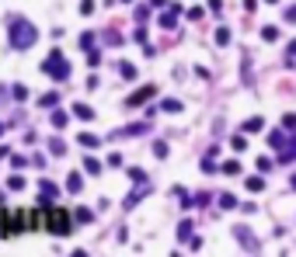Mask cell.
Segmentation results:
<instances>
[{
	"label": "cell",
	"mask_w": 296,
	"mask_h": 257,
	"mask_svg": "<svg viewBox=\"0 0 296 257\" xmlns=\"http://www.w3.org/2000/svg\"><path fill=\"white\" fill-rule=\"evenodd\" d=\"M293 56H296V42H293V46H289V59H293Z\"/></svg>",
	"instance_id": "42"
},
{
	"label": "cell",
	"mask_w": 296,
	"mask_h": 257,
	"mask_svg": "<svg viewBox=\"0 0 296 257\" xmlns=\"http://www.w3.org/2000/svg\"><path fill=\"white\" fill-rule=\"evenodd\" d=\"M66 122H70V115H66V112H53V125H56V129H63Z\"/></svg>",
	"instance_id": "22"
},
{
	"label": "cell",
	"mask_w": 296,
	"mask_h": 257,
	"mask_svg": "<svg viewBox=\"0 0 296 257\" xmlns=\"http://www.w3.org/2000/svg\"><path fill=\"white\" fill-rule=\"evenodd\" d=\"M53 198H56V185H53V181H42V185H39V202L49 205Z\"/></svg>",
	"instance_id": "6"
},
{
	"label": "cell",
	"mask_w": 296,
	"mask_h": 257,
	"mask_svg": "<svg viewBox=\"0 0 296 257\" xmlns=\"http://www.w3.org/2000/svg\"><path fill=\"white\" fill-rule=\"evenodd\" d=\"M28 164H31V160H28V157H18V153H14V157H11V167H14V170H21V167H28Z\"/></svg>",
	"instance_id": "27"
},
{
	"label": "cell",
	"mask_w": 296,
	"mask_h": 257,
	"mask_svg": "<svg viewBox=\"0 0 296 257\" xmlns=\"http://www.w3.org/2000/svg\"><path fill=\"white\" fill-rule=\"evenodd\" d=\"M66 191H70V195L84 191V177H81V174H66Z\"/></svg>",
	"instance_id": "7"
},
{
	"label": "cell",
	"mask_w": 296,
	"mask_h": 257,
	"mask_svg": "<svg viewBox=\"0 0 296 257\" xmlns=\"http://www.w3.org/2000/svg\"><path fill=\"white\" fill-rule=\"evenodd\" d=\"M174 24H178V11L171 7V11H164V14H161V28H164V31H171Z\"/></svg>",
	"instance_id": "9"
},
{
	"label": "cell",
	"mask_w": 296,
	"mask_h": 257,
	"mask_svg": "<svg viewBox=\"0 0 296 257\" xmlns=\"http://www.w3.org/2000/svg\"><path fill=\"white\" fill-rule=\"evenodd\" d=\"M7 39H11V49L14 52H25V49H31L35 46V39H39V31H35V24L28 21V18H11V24H7Z\"/></svg>",
	"instance_id": "1"
},
{
	"label": "cell",
	"mask_w": 296,
	"mask_h": 257,
	"mask_svg": "<svg viewBox=\"0 0 296 257\" xmlns=\"http://www.w3.org/2000/svg\"><path fill=\"white\" fill-rule=\"evenodd\" d=\"M223 174H241V164H237V160H227V164H223Z\"/></svg>",
	"instance_id": "31"
},
{
	"label": "cell",
	"mask_w": 296,
	"mask_h": 257,
	"mask_svg": "<svg viewBox=\"0 0 296 257\" xmlns=\"http://www.w3.org/2000/svg\"><path fill=\"white\" fill-rule=\"evenodd\" d=\"M258 170L269 174V170H272V160H269V157H262V160H258Z\"/></svg>",
	"instance_id": "34"
},
{
	"label": "cell",
	"mask_w": 296,
	"mask_h": 257,
	"mask_svg": "<svg viewBox=\"0 0 296 257\" xmlns=\"http://www.w3.org/2000/svg\"><path fill=\"white\" fill-rule=\"evenodd\" d=\"M70 226H73V219H70V212H63V209H53V212H46V230L49 233H70Z\"/></svg>",
	"instance_id": "3"
},
{
	"label": "cell",
	"mask_w": 296,
	"mask_h": 257,
	"mask_svg": "<svg viewBox=\"0 0 296 257\" xmlns=\"http://www.w3.org/2000/svg\"><path fill=\"white\" fill-rule=\"evenodd\" d=\"M87 63H91V66H98V63H101V56H98L94 49H87Z\"/></svg>",
	"instance_id": "37"
},
{
	"label": "cell",
	"mask_w": 296,
	"mask_h": 257,
	"mask_svg": "<svg viewBox=\"0 0 296 257\" xmlns=\"http://www.w3.org/2000/svg\"><path fill=\"white\" fill-rule=\"evenodd\" d=\"M286 142H289V139H286V132H272V136H269V146H275V150H282Z\"/></svg>",
	"instance_id": "18"
},
{
	"label": "cell",
	"mask_w": 296,
	"mask_h": 257,
	"mask_svg": "<svg viewBox=\"0 0 296 257\" xmlns=\"http://www.w3.org/2000/svg\"><path fill=\"white\" fill-rule=\"evenodd\" d=\"M286 146H289V150H282V157H279V160H282V164H293V157H296V129H293V136H289V142H286Z\"/></svg>",
	"instance_id": "8"
},
{
	"label": "cell",
	"mask_w": 296,
	"mask_h": 257,
	"mask_svg": "<svg viewBox=\"0 0 296 257\" xmlns=\"http://www.w3.org/2000/svg\"><path fill=\"white\" fill-rule=\"evenodd\" d=\"M199 167H202V170H206V174H213V170H216V164H213V153H206V160H202V164H199Z\"/></svg>",
	"instance_id": "30"
},
{
	"label": "cell",
	"mask_w": 296,
	"mask_h": 257,
	"mask_svg": "<svg viewBox=\"0 0 296 257\" xmlns=\"http://www.w3.org/2000/svg\"><path fill=\"white\" fill-rule=\"evenodd\" d=\"M289 188H293V191H296V174H293V177H289Z\"/></svg>",
	"instance_id": "41"
},
{
	"label": "cell",
	"mask_w": 296,
	"mask_h": 257,
	"mask_svg": "<svg viewBox=\"0 0 296 257\" xmlns=\"http://www.w3.org/2000/svg\"><path fill=\"white\" fill-rule=\"evenodd\" d=\"M154 94H157V87H154V84H146V87H139L136 94H129V97H126V108H139L143 101H150Z\"/></svg>",
	"instance_id": "5"
},
{
	"label": "cell",
	"mask_w": 296,
	"mask_h": 257,
	"mask_svg": "<svg viewBox=\"0 0 296 257\" xmlns=\"http://www.w3.org/2000/svg\"><path fill=\"white\" fill-rule=\"evenodd\" d=\"M73 115L87 122V118H94V108H91V104H73Z\"/></svg>",
	"instance_id": "11"
},
{
	"label": "cell",
	"mask_w": 296,
	"mask_h": 257,
	"mask_svg": "<svg viewBox=\"0 0 296 257\" xmlns=\"http://www.w3.org/2000/svg\"><path fill=\"white\" fill-rule=\"evenodd\" d=\"M129 177L136 181V185H143V181H146V174H143V170H129Z\"/></svg>",
	"instance_id": "36"
},
{
	"label": "cell",
	"mask_w": 296,
	"mask_h": 257,
	"mask_svg": "<svg viewBox=\"0 0 296 257\" xmlns=\"http://www.w3.org/2000/svg\"><path fill=\"white\" fill-rule=\"evenodd\" d=\"M234 150H237V153L247 150V139H244V136H234Z\"/></svg>",
	"instance_id": "33"
},
{
	"label": "cell",
	"mask_w": 296,
	"mask_h": 257,
	"mask_svg": "<svg viewBox=\"0 0 296 257\" xmlns=\"http://www.w3.org/2000/svg\"><path fill=\"white\" fill-rule=\"evenodd\" d=\"M146 129H150V125H143V122H139V125H126V129H119V136H143Z\"/></svg>",
	"instance_id": "14"
},
{
	"label": "cell",
	"mask_w": 296,
	"mask_h": 257,
	"mask_svg": "<svg viewBox=\"0 0 296 257\" xmlns=\"http://www.w3.org/2000/svg\"><path fill=\"white\" fill-rule=\"evenodd\" d=\"M154 153L157 157H167V142H154Z\"/></svg>",
	"instance_id": "35"
},
{
	"label": "cell",
	"mask_w": 296,
	"mask_h": 257,
	"mask_svg": "<svg viewBox=\"0 0 296 257\" xmlns=\"http://www.w3.org/2000/svg\"><path fill=\"white\" fill-rule=\"evenodd\" d=\"M81 146H87V150H94V146H101V139L94 132H81Z\"/></svg>",
	"instance_id": "13"
},
{
	"label": "cell",
	"mask_w": 296,
	"mask_h": 257,
	"mask_svg": "<svg viewBox=\"0 0 296 257\" xmlns=\"http://www.w3.org/2000/svg\"><path fill=\"white\" fill-rule=\"evenodd\" d=\"M262 39H265V42H275V39H279V28H272V24L262 28Z\"/></svg>",
	"instance_id": "23"
},
{
	"label": "cell",
	"mask_w": 296,
	"mask_h": 257,
	"mask_svg": "<svg viewBox=\"0 0 296 257\" xmlns=\"http://www.w3.org/2000/svg\"><path fill=\"white\" fill-rule=\"evenodd\" d=\"M146 191H150V188H146V181H143V185H139V188H136V191H133V195L126 198V209H133V205H136V202H139V198H143Z\"/></svg>",
	"instance_id": "12"
},
{
	"label": "cell",
	"mask_w": 296,
	"mask_h": 257,
	"mask_svg": "<svg viewBox=\"0 0 296 257\" xmlns=\"http://www.w3.org/2000/svg\"><path fill=\"white\" fill-rule=\"evenodd\" d=\"M269 4H279V0H269Z\"/></svg>",
	"instance_id": "44"
},
{
	"label": "cell",
	"mask_w": 296,
	"mask_h": 257,
	"mask_svg": "<svg viewBox=\"0 0 296 257\" xmlns=\"http://www.w3.org/2000/svg\"><path fill=\"white\" fill-rule=\"evenodd\" d=\"M11 94H14L18 101H25V97H28V87H21V84H14V87H11Z\"/></svg>",
	"instance_id": "29"
},
{
	"label": "cell",
	"mask_w": 296,
	"mask_h": 257,
	"mask_svg": "<svg viewBox=\"0 0 296 257\" xmlns=\"http://www.w3.org/2000/svg\"><path fill=\"white\" fill-rule=\"evenodd\" d=\"M150 7H167V0H150Z\"/></svg>",
	"instance_id": "40"
},
{
	"label": "cell",
	"mask_w": 296,
	"mask_h": 257,
	"mask_svg": "<svg viewBox=\"0 0 296 257\" xmlns=\"http://www.w3.org/2000/svg\"><path fill=\"white\" fill-rule=\"evenodd\" d=\"M161 108L174 115V112H181V101H178V97H164V101H161Z\"/></svg>",
	"instance_id": "16"
},
{
	"label": "cell",
	"mask_w": 296,
	"mask_h": 257,
	"mask_svg": "<svg viewBox=\"0 0 296 257\" xmlns=\"http://www.w3.org/2000/svg\"><path fill=\"white\" fill-rule=\"evenodd\" d=\"M56 101H59V94H56V91H49V94H42V101H39V104H42V108H56Z\"/></svg>",
	"instance_id": "20"
},
{
	"label": "cell",
	"mask_w": 296,
	"mask_h": 257,
	"mask_svg": "<svg viewBox=\"0 0 296 257\" xmlns=\"http://www.w3.org/2000/svg\"><path fill=\"white\" fill-rule=\"evenodd\" d=\"M7 188H14V191H21V188H25V181H21V177H14V174H11V181H7Z\"/></svg>",
	"instance_id": "32"
},
{
	"label": "cell",
	"mask_w": 296,
	"mask_h": 257,
	"mask_svg": "<svg viewBox=\"0 0 296 257\" xmlns=\"http://www.w3.org/2000/svg\"><path fill=\"white\" fill-rule=\"evenodd\" d=\"M192 236V223H188V219H185V223L178 226V240H188Z\"/></svg>",
	"instance_id": "21"
},
{
	"label": "cell",
	"mask_w": 296,
	"mask_h": 257,
	"mask_svg": "<svg viewBox=\"0 0 296 257\" xmlns=\"http://www.w3.org/2000/svg\"><path fill=\"white\" fill-rule=\"evenodd\" d=\"M0 136H4V122H0Z\"/></svg>",
	"instance_id": "43"
},
{
	"label": "cell",
	"mask_w": 296,
	"mask_h": 257,
	"mask_svg": "<svg viewBox=\"0 0 296 257\" xmlns=\"http://www.w3.org/2000/svg\"><path fill=\"white\" fill-rule=\"evenodd\" d=\"M286 21H296V7H289V11H286Z\"/></svg>",
	"instance_id": "39"
},
{
	"label": "cell",
	"mask_w": 296,
	"mask_h": 257,
	"mask_svg": "<svg viewBox=\"0 0 296 257\" xmlns=\"http://www.w3.org/2000/svg\"><path fill=\"white\" fill-rule=\"evenodd\" d=\"M84 170L87 174H101V160L98 157H84Z\"/></svg>",
	"instance_id": "15"
},
{
	"label": "cell",
	"mask_w": 296,
	"mask_h": 257,
	"mask_svg": "<svg viewBox=\"0 0 296 257\" xmlns=\"http://www.w3.org/2000/svg\"><path fill=\"white\" fill-rule=\"evenodd\" d=\"M42 73H46V77H53V80H70V59H66L59 49H53V52L42 59Z\"/></svg>",
	"instance_id": "2"
},
{
	"label": "cell",
	"mask_w": 296,
	"mask_h": 257,
	"mask_svg": "<svg viewBox=\"0 0 296 257\" xmlns=\"http://www.w3.org/2000/svg\"><path fill=\"white\" fill-rule=\"evenodd\" d=\"M219 209H237V198L234 195H219Z\"/></svg>",
	"instance_id": "25"
},
{
	"label": "cell",
	"mask_w": 296,
	"mask_h": 257,
	"mask_svg": "<svg viewBox=\"0 0 296 257\" xmlns=\"http://www.w3.org/2000/svg\"><path fill=\"white\" fill-rule=\"evenodd\" d=\"M282 125H286V129H296V115H286V118H282Z\"/></svg>",
	"instance_id": "38"
},
{
	"label": "cell",
	"mask_w": 296,
	"mask_h": 257,
	"mask_svg": "<svg viewBox=\"0 0 296 257\" xmlns=\"http://www.w3.org/2000/svg\"><path fill=\"white\" fill-rule=\"evenodd\" d=\"M230 42V28H219L216 31V46H227Z\"/></svg>",
	"instance_id": "26"
},
{
	"label": "cell",
	"mask_w": 296,
	"mask_h": 257,
	"mask_svg": "<svg viewBox=\"0 0 296 257\" xmlns=\"http://www.w3.org/2000/svg\"><path fill=\"white\" fill-rule=\"evenodd\" d=\"M234 240H241V247L247 250V254H258L262 250V243H258V236L247 230V226H234Z\"/></svg>",
	"instance_id": "4"
},
{
	"label": "cell",
	"mask_w": 296,
	"mask_h": 257,
	"mask_svg": "<svg viewBox=\"0 0 296 257\" xmlns=\"http://www.w3.org/2000/svg\"><path fill=\"white\" fill-rule=\"evenodd\" d=\"M119 77H122V80H136V66L122 59V63H119Z\"/></svg>",
	"instance_id": "10"
},
{
	"label": "cell",
	"mask_w": 296,
	"mask_h": 257,
	"mask_svg": "<svg viewBox=\"0 0 296 257\" xmlns=\"http://www.w3.org/2000/svg\"><path fill=\"white\" fill-rule=\"evenodd\" d=\"M247 191H254V195L265 191V181H262V177H247Z\"/></svg>",
	"instance_id": "19"
},
{
	"label": "cell",
	"mask_w": 296,
	"mask_h": 257,
	"mask_svg": "<svg viewBox=\"0 0 296 257\" xmlns=\"http://www.w3.org/2000/svg\"><path fill=\"white\" fill-rule=\"evenodd\" d=\"M73 215H77V223H91V219H94V212H91V209H77Z\"/></svg>",
	"instance_id": "24"
},
{
	"label": "cell",
	"mask_w": 296,
	"mask_h": 257,
	"mask_svg": "<svg viewBox=\"0 0 296 257\" xmlns=\"http://www.w3.org/2000/svg\"><path fill=\"white\" fill-rule=\"evenodd\" d=\"M241 129H244V132H258V129H265V118H247Z\"/></svg>",
	"instance_id": "17"
},
{
	"label": "cell",
	"mask_w": 296,
	"mask_h": 257,
	"mask_svg": "<svg viewBox=\"0 0 296 257\" xmlns=\"http://www.w3.org/2000/svg\"><path fill=\"white\" fill-rule=\"evenodd\" d=\"M49 150H53L56 157H63V153H66V146H63V139H53V142H49Z\"/></svg>",
	"instance_id": "28"
},
{
	"label": "cell",
	"mask_w": 296,
	"mask_h": 257,
	"mask_svg": "<svg viewBox=\"0 0 296 257\" xmlns=\"http://www.w3.org/2000/svg\"><path fill=\"white\" fill-rule=\"evenodd\" d=\"M122 4H129V0H122Z\"/></svg>",
	"instance_id": "45"
}]
</instances>
